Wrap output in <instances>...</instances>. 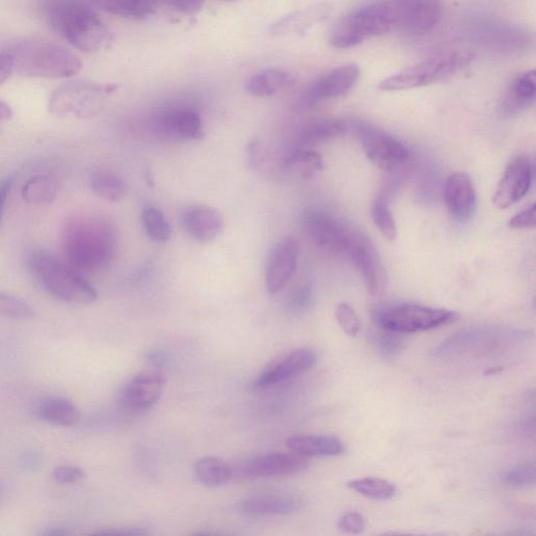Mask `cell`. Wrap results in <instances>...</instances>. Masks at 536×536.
<instances>
[{"mask_svg": "<svg viewBox=\"0 0 536 536\" xmlns=\"http://www.w3.org/2000/svg\"><path fill=\"white\" fill-rule=\"evenodd\" d=\"M117 249L116 236L104 220L75 217L66 222L62 234L65 263L79 274L104 270L113 261Z\"/></svg>", "mask_w": 536, "mask_h": 536, "instance_id": "cell-1", "label": "cell"}, {"mask_svg": "<svg viewBox=\"0 0 536 536\" xmlns=\"http://www.w3.org/2000/svg\"><path fill=\"white\" fill-rule=\"evenodd\" d=\"M44 15L51 29L80 52L101 53L114 42L96 12L79 0H47Z\"/></svg>", "mask_w": 536, "mask_h": 536, "instance_id": "cell-2", "label": "cell"}, {"mask_svg": "<svg viewBox=\"0 0 536 536\" xmlns=\"http://www.w3.org/2000/svg\"><path fill=\"white\" fill-rule=\"evenodd\" d=\"M28 265L38 285L58 301L73 305H89L97 301L98 294L93 285L52 254L34 251Z\"/></svg>", "mask_w": 536, "mask_h": 536, "instance_id": "cell-3", "label": "cell"}, {"mask_svg": "<svg viewBox=\"0 0 536 536\" xmlns=\"http://www.w3.org/2000/svg\"><path fill=\"white\" fill-rule=\"evenodd\" d=\"M14 72L24 77L66 79L78 75L80 59L59 44L49 41H28L10 52Z\"/></svg>", "mask_w": 536, "mask_h": 536, "instance_id": "cell-4", "label": "cell"}, {"mask_svg": "<svg viewBox=\"0 0 536 536\" xmlns=\"http://www.w3.org/2000/svg\"><path fill=\"white\" fill-rule=\"evenodd\" d=\"M474 59L472 53L463 51L438 54L383 80L379 83V89L384 92H400L436 84L464 71Z\"/></svg>", "mask_w": 536, "mask_h": 536, "instance_id": "cell-5", "label": "cell"}, {"mask_svg": "<svg viewBox=\"0 0 536 536\" xmlns=\"http://www.w3.org/2000/svg\"><path fill=\"white\" fill-rule=\"evenodd\" d=\"M117 85L88 80L67 81L49 98L50 113L60 119H86L95 116Z\"/></svg>", "mask_w": 536, "mask_h": 536, "instance_id": "cell-6", "label": "cell"}, {"mask_svg": "<svg viewBox=\"0 0 536 536\" xmlns=\"http://www.w3.org/2000/svg\"><path fill=\"white\" fill-rule=\"evenodd\" d=\"M457 319L454 311L417 304H398L378 311L376 321L382 329L399 334L428 331Z\"/></svg>", "mask_w": 536, "mask_h": 536, "instance_id": "cell-7", "label": "cell"}, {"mask_svg": "<svg viewBox=\"0 0 536 536\" xmlns=\"http://www.w3.org/2000/svg\"><path fill=\"white\" fill-rule=\"evenodd\" d=\"M391 33L428 34L442 15L441 0H382Z\"/></svg>", "mask_w": 536, "mask_h": 536, "instance_id": "cell-8", "label": "cell"}, {"mask_svg": "<svg viewBox=\"0 0 536 536\" xmlns=\"http://www.w3.org/2000/svg\"><path fill=\"white\" fill-rule=\"evenodd\" d=\"M467 35L484 49L506 54H519L533 47V36L517 26L502 21L476 18L469 22Z\"/></svg>", "mask_w": 536, "mask_h": 536, "instance_id": "cell-9", "label": "cell"}, {"mask_svg": "<svg viewBox=\"0 0 536 536\" xmlns=\"http://www.w3.org/2000/svg\"><path fill=\"white\" fill-rule=\"evenodd\" d=\"M355 130L366 158L378 169L392 172L410 161V150L390 134L362 123L355 124Z\"/></svg>", "mask_w": 536, "mask_h": 536, "instance_id": "cell-10", "label": "cell"}, {"mask_svg": "<svg viewBox=\"0 0 536 536\" xmlns=\"http://www.w3.org/2000/svg\"><path fill=\"white\" fill-rule=\"evenodd\" d=\"M318 363L317 353L309 348H300L284 354L266 366L257 376L256 389H270L290 381L314 368Z\"/></svg>", "mask_w": 536, "mask_h": 536, "instance_id": "cell-11", "label": "cell"}, {"mask_svg": "<svg viewBox=\"0 0 536 536\" xmlns=\"http://www.w3.org/2000/svg\"><path fill=\"white\" fill-rule=\"evenodd\" d=\"M533 180V164L528 155L521 154L506 167L497 186L493 203L505 210L521 201L528 193Z\"/></svg>", "mask_w": 536, "mask_h": 536, "instance_id": "cell-12", "label": "cell"}, {"mask_svg": "<svg viewBox=\"0 0 536 536\" xmlns=\"http://www.w3.org/2000/svg\"><path fill=\"white\" fill-rule=\"evenodd\" d=\"M361 77L360 67L345 64L318 77L306 89L304 103L315 105L347 95Z\"/></svg>", "mask_w": 536, "mask_h": 536, "instance_id": "cell-13", "label": "cell"}, {"mask_svg": "<svg viewBox=\"0 0 536 536\" xmlns=\"http://www.w3.org/2000/svg\"><path fill=\"white\" fill-rule=\"evenodd\" d=\"M299 242L294 237L279 241L265 267V283L267 292L272 296L278 295L292 280L298 263Z\"/></svg>", "mask_w": 536, "mask_h": 536, "instance_id": "cell-14", "label": "cell"}, {"mask_svg": "<svg viewBox=\"0 0 536 536\" xmlns=\"http://www.w3.org/2000/svg\"><path fill=\"white\" fill-rule=\"evenodd\" d=\"M307 457L292 453H275L257 457L243 464L240 476L247 479L295 476L305 471Z\"/></svg>", "mask_w": 536, "mask_h": 536, "instance_id": "cell-15", "label": "cell"}, {"mask_svg": "<svg viewBox=\"0 0 536 536\" xmlns=\"http://www.w3.org/2000/svg\"><path fill=\"white\" fill-rule=\"evenodd\" d=\"M164 387L165 378L161 373H141L133 377L121 391V405L131 412L147 411L160 400Z\"/></svg>", "mask_w": 536, "mask_h": 536, "instance_id": "cell-16", "label": "cell"}, {"mask_svg": "<svg viewBox=\"0 0 536 536\" xmlns=\"http://www.w3.org/2000/svg\"><path fill=\"white\" fill-rule=\"evenodd\" d=\"M444 200L455 220H471L477 208V194L472 178L463 172L451 174L444 185Z\"/></svg>", "mask_w": 536, "mask_h": 536, "instance_id": "cell-17", "label": "cell"}, {"mask_svg": "<svg viewBox=\"0 0 536 536\" xmlns=\"http://www.w3.org/2000/svg\"><path fill=\"white\" fill-rule=\"evenodd\" d=\"M158 123L162 131L176 139L198 140L204 137L203 121L198 111L187 105L165 108Z\"/></svg>", "mask_w": 536, "mask_h": 536, "instance_id": "cell-18", "label": "cell"}, {"mask_svg": "<svg viewBox=\"0 0 536 536\" xmlns=\"http://www.w3.org/2000/svg\"><path fill=\"white\" fill-rule=\"evenodd\" d=\"M187 234L198 242H210L225 229V220L214 208L205 205L188 207L182 215Z\"/></svg>", "mask_w": 536, "mask_h": 536, "instance_id": "cell-19", "label": "cell"}, {"mask_svg": "<svg viewBox=\"0 0 536 536\" xmlns=\"http://www.w3.org/2000/svg\"><path fill=\"white\" fill-rule=\"evenodd\" d=\"M331 7L318 4L290 13L271 26L270 33L275 37H294L307 34L321 25L331 14Z\"/></svg>", "mask_w": 536, "mask_h": 536, "instance_id": "cell-20", "label": "cell"}, {"mask_svg": "<svg viewBox=\"0 0 536 536\" xmlns=\"http://www.w3.org/2000/svg\"><path fill=\"white\" fill-rule=\"evenodd\" d=\"M237 507L250 517H285L299 512L302 502L293 496L262 495L244 499Z\"/></svg>", "mask_w": 536, "mask_h": 536, "instance_id": "cell-21", "label": "cell"}, {"mask_svg": "<svg viewBox=\"0 0 536 536\" xmlns=\"http://www.w3.org/2000/svg\"><path fill=\"white\" fill-rule=\"evenodd\" d=\"M536 95V74L528 71L518 75L508 85L500 103L504 117H515L533 105Z\"/></svg>", "mask_w": 536, "mask_h": 536, "instance_id": "cell-22", "label": "cell"}, {"mask_svg": "<svg viewBox=\"0 0 536 536\" xmlns=\"http://www.w3.org/2000/svg\"><path fill=\"white\" fill-rule=\"evenodd\" d=\"M290 451L305 457H337L346 451L344 443L337 437L299 435L287 439Z\"/></svg>", "mask_w": 536, "mask_h": 536, "instance_id": "cell-23", "label": "cell"}, {"mask_svg": "<svg viewBox=\"0 0 536 536\" xmlns=\"http://www.w3.org/2000/svg\"><path fill=\"white\" fill-rule=\"evenodd\" d=\"M36 415L57 427H74L81 420L79 409L70 400L58 397L43 399L36 407Z\"/></svg>", "mask_w": 536, "mask_h": 536, "instance_id": "cell-24", "label": "cell"}, {"mask_svg": "<svg viewBox=\"0 0 536 536\" xmlns=\"http://www.w3.org/2000/svg\"><path fill=\"white\" fill-rule=\"evenodd\" d=\"M294 77L281 69H267L245 83V91L258 98L272 97L293 85Z\"/></svg>", "mask_w": 536, "mask_h": 536, "instance_id": "cell-25", "label": "cell"}, {"mask_svg": "<svg viewBox=\"0 0 536 536\" xmlns=\"http://www.w3.org/2000/svg\"><path fill=\"white\" fill-rule=\"evenodd\" d=\"M104 11L131 20H145L158 9V0H92Z\"/></svg>", "mask_w": 536, "mask_h": 536, "instance_id": "cell-26", "label": "cell"}, {"mask_svg": "<svg viewBox=\"0 0 536 536\" xmlns=\"http://www.w3.org/2000/svg\"><path fill=\"white\" fill-rule=\"evenodd\" d=\"M197 480L207 487L227 485L234 477V469L218 457H205L197 460L193 468Z\"/></svg>", "mask_w": 536, "mask_h": 536, "instance_id": "cell-27", "label": "cell"}, {"mask_svg": "<svg viewBox=\"0 0 536 536\" xmlns=\"http://www.w3.org/2000/svg\"><path fill=\"white\" fill-rule=\"evenodd\" d=\"M59 190L57 178L51 174H36L29 178L22 187V198L29 205H50Z\"/></svg>", "mask_w": 536, "mask_h": 536, "instance_id": "cell-28", "label": "cell"}, {"mask_svg": "<svg viewBox=\"0 0 536 536\" xmlns=\"http://www.w3.org/2000/svg\"><path fill=\"white\" fill-rule=\"evenodd\" d=\"M349 125L341 120H320L306 125L301 132L303 145H314L337 139L348 131Z\"/></svg>", "mask_w": 536, "mask_h": 536, "instance_id": "cell-29", "label": "cell"}, {"mask_svg": "<svg viewBox=\"0 0 536 536\" xmlns=\"http://www.w3.org/2000/svg\"><path fill=\"white\" fill-rule=\"evenodd\" d=\"M348 487L355 493L374 501L391 500L395 497L397 491L393 483L379 478L352 480L348 483Z\"/></svg>", "mask_w": 536, "mask_h": 536, "instance_id": "cell-30", "label": "cell"}, {"mask_svg": "<svg viewBox=\"0 0 536 536\" xmlns=\"http://www.w3.org/2000/svg\"><path fill=\"white\" fill-rule=\"evenodd\" d=\"M92 189L102 199L120 201L127 194V186L122 178L110 172H97L92 177Z\"/></svg>", "mask_w": 536, "mask_h": 536, "instance_id": "cell-31", "label": "cell"}, {"mask_svg": "<svg viewBox=\"0 0 536 536\" xmlns=\"http://www.w3.org/2000/svg\"><path fill=\"white\" fill-rule=\"evenodd\" d=\"M371 216L374 225L384 238L389 241H394L397 238L398 230L396 221L387 198L378 196L374 199L371 207Z\"/></svg>", "mask_w": 536, "mask_h": 536, "instance_id": "cell-32", "label": "cell"}, {"mask_svg": "<svg viewBox=\"0 0 536 536\" xmlns=\"http://www.w3.org/2000/svg\"><path fill=\"white\" fill-rule=\"evenodd\" d=\"M142 222L147 235L156 242H166L171 237V227L164 213L155 207H146Z\"/></svg>", "mask_w": 536, "mask_h": 536, "instance_id": "cell-33", "label": "cell"}, {"mask_svg": "<svg viewBox=\"0 0 536 536\" xmlns=\"http://www.w3.org/2000/svg\"><path fill=\"white\" fill-rule=\"evenodd\" d=\"M321 155L315 151L299 149L290 154L285 166L290 170L299 171L304 177L310 176L323 169Z\"/></svg>", "mask_w": 536, "mask_h": 536, "instance_id": "cell-34", "label": "cell"}, {"mask_svg": "<svg viewBox=\"0 0 536 536\" xmlns=\"http://www.w3.org/2000/svg\"><path fill=\"white\" fill-rule=\"evenodd\" d=\"M34 316V310L26 302L6 294H0V317L13 320H30Z\"/></svg>", "mask_w": 536, "mask_h": 536, "instance_id": "cell-35", "label": "cell"}, {"mask_svg": "<svg viewBox=\"0 0 536 536\" xmlns=\"http://www.w3.org/2000/svg\"><path fill=\"white\" fill-rule=\"evenodd\" d=\"M335 318L348 337H356L362 329V323L355 310L347 303H340L335 309Z\"/></svg>", "mask_w": 536, "mask_h": 536, "instance_id": "cell-36", "label": "cell"}, {"mask_svg": "<svg viewBox=\"0 0 536 536\" xmlns=\"http://www.w3.org/2000/svg\"><path fill=\"white\" fill-rule=\"evenodd\" d=\"M504 479L508 485L513 487H533L535 484V466L533 464H525L512 468L505 475Z\"/></svg>", "mask_w": 536, "mask_h": 536, "instance_id": "cell-37", "label": "cell"}, {"mask_svg": "<svg viewBox=\"0 0 536 536\" xmlns=\"http://www.w3.org/2000/svg\"><path fill=\"white\" fill-rule=\"evenodd\" d=\"M312 303H314V293L308 285L297 287L287 300L288 308L294 312H304Z\"/></svg>", "mask_w": 536, "mask_h": 536, "instance_id": "cell-38", "label": "cell"}, {"mask_svg": "<svg viewBox=\"0 0 536 536\" xmlns=\"http://www.w3.org/2000/svg\"><path fill=\"white\" fill-rule=\"evenodd\" d=\"M53 479L60 485H74L85 479L83 469L75 465H59L54 468Z\"/></svg>", "mask_w": 536, "mask_h": 536, "instance_id": "cell-39", "label": "cell"}, {"mask_svg": "<svg viewBox=\"0 0 536 536\" xmlns=\"http://www.w3.org/2000/svg\"><path fill=\"white\" fill-rule=\"evenodd\" d=\"M384 330V329H383ZM399 333L384 330L377 334L375 339L376 347L379 351L387 355H393L402 349L404 341L399 337Z\"/></svg>", "mask_w": 536, "mask_h": 536, "instance_id": "cell-40", "label": "cell"}, {"mask_svg": "<svg viewBox=\"0 0 536 536\" xmlns=\"http://www.w3.org/2000/svg\"><path fill=\"white\" fill-rule=\"evenodd\" d=\"M366 527V521L362 513L350 511L345 513L338 522V528L345 534H361Z\"/></svg>", "mask_w": 536, "mask_h": 536, "instance_id": "cell-41", "label": "cell"}, {"mask_svg": "<svg viewBox=\"0 0 536 536\" xmlns=\"http://www.w3.org/2000/svg\"><path fill=\"white\" fill-rule=\"evenodd\" d=\"M535 214H536V207L534 204L517 214L516 216H513L509 222L508 226L511 229L515 230H529L534 229L536 222H535Z\"/></svg>", "mask_w": 536, "mask_h": 536, "instance_id": "cell-42", "label": "cell"}, {"mask_svg": "<svg viewBox=\"0 0 536 536\" xmlns=\"http://www.w3.org/2000/svg\"><path fill=\"white\" fill-rule=\"evenodd\" d=\"M169 3L177 12L192 16L203 10L206 0H169Z\"/></svg>", "mask_w": 536, "mask_h": 536, "instance_id": "cell-43", "label": "cell"}, {"mask_svg": "<svg viewBox=\"0 0 536 536\" xmlns=\"http://www.w3.org/2000/svg\"><path fill=\"white\" fill-rule=\"evenodd\" d=\"M15 182V177L9 175L0 181V223H2L3 215L5 212L6 204L11 193L12 187Z\"/></svg>", "mask_w": 536, "mask_h": 536, "instance_id": "cell-44", "label": "cell"}, {"mask_svg": "<svg viewBox=\"0 0 536 536\" xmlns=\"http://www.w3.org/2000/svg\"><path fill=\"white\" fill-rule=\"evenodd\" d=\"M14 72V61L12 54L0 53V85H3Z\"/></svg>", "mask_w": 536, "mask_h": 536, "instance_id": "cell-45", "label": "cell"}, {"mask_svg": "<svg viewBox=\"0 0 536 536\" xmlns=\"http://www.w3.org/2000/svg\"><path fill=\"white\" fill-rule=\"evenodd\" d=\"M98 534L138 536V535H146L148 534V532L141 528H123V529L103 530V531L98 532Z\"/></svg>", "mask_w": 536, "mask_h": 536, "instance_id": "cell-46", "label": "cell"}, {"mask_svg": "<svg viewBox=\"0 0 536 536\" xmlns=\"http://www.w3.org/2000/svg\"><path fill=\"white\" fill-rule=\"evenodd\" d=\"M12 117V108L6 102L0 100V124L9 121Z\"/></svg>", "mask_w": 536, "mask_h": 536, "instance_id": "cell-47", "label": "cell"}, {"mask_svg": "<svg viewBox=\"0 0 536 536\" xmlns=\"http://www.w3.org/2000/svg\"><path fill=\"white\" fill-rule=\"evenodd\" d=\"M149 362L154 366L164 365L166 357L163 353L153 352L148 355Z\"/></svg>", "mask_w": 536, "mask_h": 536, "instance_id": "cell-48", "label": "cell"}, {"mask_svg": "<svg viewBox=\"0 0 536 536\" xmlns=\"http://www.w3.org/2000/svg\"><path fill=\"white\" fill-rule=\"evenodd\" d=\"M28 468H36L40 463V458L38 455L29 454L25 455L24 459L21 460Z\"/></svg>", "mask_w": 536, "mask_h": 536, "instance_id": "cell-49", "label": "cell"}, {"mask_svg": "<svg viewBox=\"0 0 536 536\" xmlns=\"http://www.w3.org/2000/svg\"><path fill=\"white\" fill-rule=\"evenodd\" d=\"M46 535H66V534H69V531H66L64 528H53L52 530L50 529L49 531H47L46 533H44Z\"/></svg>", "mask_w": 536, "mask_h": 536, "instance_id": "cell-50", "label": "cell"}, {"mask_svg": "<svg viewBox=\"0 0 536 536\" xmlns=\"http://www.w3.org/2000/svg\"><path fill=\"white\" fill-rule=\"evenodd\" d=\"M226 2H235V0H226Z\"/></svg>", "mask_w": 536, "mask_h": 536, "instance_id": "cell-51", "label": "cell"}]
</instances>
